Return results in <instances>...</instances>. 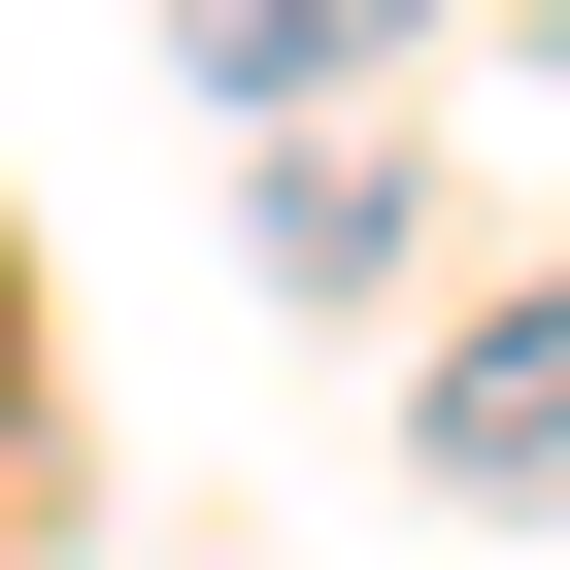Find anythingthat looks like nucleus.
<instances>
[{"instance_id":"nucleus-1","label":"nucleus","mask_w":570,"mask_h":570,"mask_svg":"<svg viewBox=\"0 0 570 570\" xmlns=\"http://www.w3.org/2000/svg\"><path fill=\"white\" fill-rule=\"evenodd\" d=\"M436 470H470V503H570V268H537V303L436 370Z\"/></svg>"},{"instance_id":"nucleus-2","label":"nucleus","mask_w":570,"mask_h":570,"mask_svg":"<svg viewBox=\"0 0 570 570\" xmlns=\"http://www.w3.org/2000/svg\"><path fill=\"white\" fill-rule=\"evenodd\" d=\"M168 35H202L235 101H303V68H370V35H436V0H168Z\"/></svg>"},{"instance_id":"nucleus-3","label":"nucleus","mask_w":570,"mask_h":570,"mask_svg":"<svg viewBox=\"0 0 570 570\" xmlns=\"http://www.w3.org/2000/svg\"><path fill=\"white\" fill-rule=\"evenodd\" d=\"M403 268V168H268V303H370Z\"/></svg>"}]
</instances>
